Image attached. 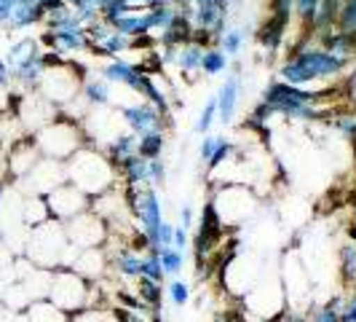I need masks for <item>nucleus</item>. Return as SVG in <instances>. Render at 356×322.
Wrapping results in <instances>:
<instances>
[{"label":"nucleus","instance_id":"nucleus-1","mask_svg":"<svg viewBox=\"0 0 356 322\" xmlns=\"http://www.w3.org/2000/svg\"><path fill=\"white\" fill-rule=\"evenodd\" d=\"M348 68H351L348 62H343L335 54L321 49L314 38H305L303 43H298L292 54L279 65V81H284L289 86H300V89H311V86L319 89L316 84L340 81L348 72Z\"/></svg>","mask_w":356,"mask_h":322},{"label":"nucleus","instance_id":"nucleus-2","mask_svg":"<svg viewBox=\"0 0 356 322\" xmlns=\"http://www.w3.org/2000/svg\"><path fill=\"white\" fill-rule=\"evenodd\" d=\"M65 169H67V180L72 185H78L91 199L115 188L121 183L115 164L107 159L105 151H99L94 145L78 148L70 159L65 161Z\"/></svg>","mask_w":356,"mask_h":322},{"label":"nucleus","instance_id":"nucleus-3","mask_svg":"<svg viewBox=\"0 0 356 322\" xmlns=\"http://www.w3.org/2000/svg\"><path fill=\"white\" fill-rule=\"evenodd\" d=\"M330 89H300V86H289L284 81H270L263 91V100L273 116H284L289 121H321L327 118V110H321L324 97Z\"/></svg>","mask_w":356,"mask_h":322},{"label":"nucleus","instance_id":"nucleus-4","mask_svg":"<svg viewBox=\"0 0 356 322\" xmlns=\"http://www.w3.org/2000/svg\"><path fill=\"white\" fill-rule=\"evenodd\" d=\"M72 252H75V247H72L67 233H65V223L51 217V220L40 223L30 231L22 255L38 268H59L70 266Z\"/></svg>","mask_w":356,"mask_h":322},{"label":"nucleus","instance_id":"nucleus-5","mask_svg":"<svg viewBox=\"0 0 356 322\" xmlns=\"http://www.w3.org/2000/svg\"><path fill=\"white\" fill-rule=\"evenodd\" d=\"M83 72H86L83 65H78L72 59H59L56 54L49 52V68L43 72V78H40L35 91L40 97H46L51 105H67V102H72L81 94V86L86 81Z\"/></svg>","mask_w":356,"mask_h":322},{"label":"nucleus","instance_id":"nucleus-6","mask_svg":"<svg viewBox=\"0 0 356 322\" xmlns=\"http://www.w3.org/2000/svg\"><path fill=\"white\" fill-rule=\"evenodd\" d=\"M33 137H35L40 156L54 161H67L78 148L86 145L83 124L72 116H65V113H59L54 121H49L43 129H38Z\"/></svg>","mask_w":356,"mask_h":322},{"label":"nucleus","instance_id":"nucleus-7","mask_svg":"<svg viewBox=\"0 0 356 322\" xmlns=\"http://www.w3.org/2000/svg\"><path fill=\"white\" fill-rule=\"evenodd\" d=\"M46 298L70 317L83 312V309H97L94 306V282L81 277L70 266L51 268V282H49V296Z\"/></svg>","mask_w":356,"mask_h":322},{"label":"nucleus","instance_id":"nucleus-8","mask_svg":"<svg viewBox=\"0 0 356 322\" xmlns=\"http://www.w3.org/2000/svg\"><path fill=\"white\" fill-rule=\"evenodd\" d=\"M124 191H126V201H129L131 220H134L137 231L147 239V245H150V250H153V236H156L159 226L163 223L159 188L145 185V188H124Z\"/></svg>","mask_w":356,"mask_h":322},{"label":"nucleus","instance_id":"nucleus-9","mask_svg":"<svg viewBox=\"0 0 356 322\" xmlns=\"http://www.w3.org/2000/svg\"><path fill=\"white\" fill-rule=\"evenodd\" d=\"M282 277H284L286 298H289V309L295 312H305L314 304V290H311V279H308V268L303 261L298 258V252H286L284 263H282Z\"/></svg>","mask_w":356,"mask_h":322},{"label":"nucleus","instance_id":"nucleus-10","mask_svg":"<svg viewBox=\"0 0 356 322\" xmlns=\"http://www.w3.org/2000/svg\"><path fill=\"white\" fill-rule=\"evenodd\" d=\"M65 233L70 239L75 250H86V247H105L107 242V223L97 213L75 215L70 220H65Z\"/></svg>","mask_w":356,"mask_h":322},{"label":"nucleus","instance_id":"nucleus-11","mask_svg":"<svg viewBox=\"0 0 356 322\" xmlns=\"http://www.w3.org/2000/svg\"><path fill=\"white\" fill-rule=\"evenodd\" d=\"M67 180V169H65V161H54L43 159L38 161L35 167L17 183V188L22 194H35V197H46L49 191H54L56 185H62Z\"/></svg>","mask_w":356,"mask_h":322},{"label":"nucleus","instance_id":"nucleus-12","mask_svg":"<svg viewBox=\"0 0 356 322\" xmlns=\"http://www.w3.org/2000/svg\"><path fill=\"white\" fill-rule=\"evenodd\" d=\"M46 204H49V213L54 220L65 223L75 215L91 210V197H86L78 185H72L70 180H65L62 185H56L54 191L46 194Z\"/></svg>","mask_w":356,"mask_h":322},{"label":"nucleus","instance_id":"nucleus-13","mask_svg":"<svg viewBox=\"0 0 356 322\" xmlns=\"http://www.w3.org/2000/svg\"><path fill=\"white\" fill-rule=\"evenodd\" d=\"M118 116L124 126L143 137V135H150V132H166V113H161L156 105H150L147 100H140V102H131V105H121L118 107Z\"/></svg>","mask_w":356,"mask_h":322},{"label":"nucleus","instance_id":"nucleus-14","mask_svg":"<svg viewBox=\"0 0 356 322\" xmlns=\"http://www.w3.org/2000/svg\"><path fill=\"white\" fill-rule=\"evenodd\" d=\"M99 75L105 78L110 86H124V89L140 94V97H145V89H147V84H150V78H153L143 65L126 62L121 56L107 59L105 65H102V70H99Z\"/></svg>","mask_w":356,"mask_h":322},{"label":"nucleus","instance_id":"nucleus-15","mask_svg":"<svg viewBox=\"0 0 356 322\" xmlns=\"http://www.w3.org/2000/svg\"><path fill=\"white\" fill-rule=\"evenodd\" d=\"M40 46H46V52L56 54L59 59H70L75 54L91 52L86 27H67V30H46L40 36Z\"/></svg>","mask_w":356,"mask_h":322},{"label":"nucleus","instance_id":"nucleus-16","mask_svg":"<svg viewBox=\"0 0 356 322\" xmlns=\"http://www.w3.org/2000/svg\"><path fill=\"white\" fill-rule=\"evenodd\" d=\"M204 52H207V46L198 43V40H188V43H179V46H163L161 62L163 65H177V70L185 78H193L196 72H201Z\"/></svg>","mask_w":356,"mask_h":322},{"label":"nucleus","instance_id":"nucleus-17","mask_svg":"<svg viewBox=\"0 0 356 322\" xmlns=\"http://www.w3.org/2000/svg\"><path fill=\"white\" fill-rule=\"evenodd\" d=\"M233 153H236V145L231 140H225V137H220V135H204L201 137V145H198V161L214 172V169H220L225 161L231 159Z\"/></svg>","mask_w":356,"mask_h":322},{"label":"nucleus","instance_id":"nucleus-18","mask_svg":"<svg viewBox=\"0 0 356 322\" xmlns=\"http://www.w3.org/2000/svg\"><path fill=\"white\" fill-rule=\"evenodd\" d=\"M214 97H217V118L222 124H231L236 113H238V102H241V75L233 70L222 81V86L217 89Z\"/></svg>","mask_w":356,"mask_h":322},{"label":"nucleus","instance_id":"nucleus-19","mask_svg":"<svg viewBox=\"0 0 356 322\" xmlns=\"http://www.w3.org/2000/svg\"><path fill=\"white\" fill-rule=\"evenodd\" d=\"M70 268H75L81 277H86V279H97V277H102L110 263H107V250L105 247H86V250H75L72 252V261H70Z\"/></svg>","mask_w":356,"mask_h":322},{"label":"nucleus","instance_id":"nucleus-20","mask_svg":"<svg viewBox=\"0 0 356 322\" xmlns=\"http://www.w3.org/2000/svg\"><path fill=\"white\" fill-rule=\"evenodd\" d=\"M43 54V46H40V38H19L11 43V49L6 54V65H8V70L17 72L19 68H24V65H30L33 59H38Z\"/></svg>","mask_w":356,"mask_h":322},{"label":"nucleus","instance_id":"nucleus-21","mask_svg":"<svg viewBox=\"0 0 356 322\" xmlns=\"http://www.w3.org/2000/svg\"><path fill=\"white\" fill-rule=\"evenodd\" d=\"M43 6L38 0H19V6L14 8L11 14V22H8V30L11 33H22V30H30L35 24H43Z\"/></svg>","mask_w":356,"mask_h":322},{"label":"nucleus","instance_id":"nucleus-22","mask_svg":"<svg viewBox=\"0 0 356 322\" xmlns=\"http://www.w3.org/2000/svg\"><path fill=\"white\" fill-rule=\"evenodd\" d=\"M335 274H338L340 285L346 293H351L356 290V242H346V245H340L338 252H335Z\"/></svg>","mask_w":356,"mask_h":322},{"label":"nucleus","instance_id":"nucleus-23","mask_svg":"<svg viewBox=\"0 0 356 322\" xmlns=\"http://www.w3.org/2000/svg\"><path fill=\"white\" fill-rule=\"evenodd\" d=\"M118 180H124V188H145L150 185V172H147V159L140 153L118 164Z\"/></svg>","mask_w":356,"mask_h":322},{"label":"nucleus","instance_id":"nucleus-24","mask_svg":"<svg viewBox=\"0 0 356 322\" xmlns=\"http://www.w3.org/2000/svg\"><path fill=\"white\" fill-rule=\"evenodd\" d=\"M286 30H289V22L286 19H279V17H270L260 27V33H257V40H260V46H263V52L266 54H276L282 49V43H284L286 38Z\"/></svg>","mask_w":356,"mask_h":322},{"label":"nucleus","instance_id":"nucleus-25","mask_svg":"<svg viewBox=\"0 0 356 322\" xmlns=\"http://www.w3.org/2000/svg\"><path fill=\"white\" fill-rule=\"evenodd\" d=\"M137 143H140V137H137V135H131V132H121V135H115V137L105 145L107 159L115 164V169H118V164H124L126 159L137 156Z\"/></svg>","mask_w":356,"mask_h":322},{"label":"nucleus","instance_id":"nucleus-26","mask_svg":"<svg viewBox=\"0 0 356 322\" xmlns=\"http://www.w3.org/2000/svg\"><path fill=\"white\" fill-rule=\"evenodd\" d=\"M81 100L89 107H107L110 100H113V91H110V84H107L102 75L97 78H86L83 86H81Z\"/></svg>","mask_w":356,"mask_h":322},{"label":"nucleus","instance_id":"nucleus-27","mask_svg":"<svg viewBox=\"0 0 356 322\" xmlns=\"http://www.w3.org/2000/svg\"><path fill=\"white\" fill-rule=\"evenodd\" d=\"M22 217L27 223V229L33 231L35 226L51 220V213H49V204H46V197H35V194H24L22 199Z\"/></svg>","mask_w":356,"mask_h":322},{"label":"nucleus","instance_id":"nucleus-28","mask_svg":"<svg viewBox=\"0 0 356 322\" xmlns=\"http://www.w3.org/2000/svg\"><path fill=\"white\" fill-rule=\"evenodd\" d=\"M247 40H250V30L247 27H225L222 30V36L217 38V49L225 54L228 59H236V56H241V52H244V46H247Z\"/></svg>","mask_w":356,"mask_h":322},{"label":"nucleus","instance_id":"nucleus-29","mask_svg":"<svg viewBox=\"0 0 356 322\" xmlns=\"http://www.w3.org/2000/svg\"><path fill=\"white\" fill-rule=\"evenodd\" d=\"M24 317H27V322H70V314H65L62 309H56L49 298L33 301V304L27 306Z\"/></svg>","mask_w":356,"mask_h":322},{"label":"nucleus","instance_id":"nucleus-30","mask_svg":"<svg viewBox=\"0 0 356 322\" xmlns=\"http://www.w3.org/2000/svg\"><path fill=\"white\" fill-rule=\"evenodd\" d=\"M113 27L129 38H150V33H147V22H145V11H134V8H131L126 17L115 19Z\"/></svg>","mask_w":356,"mask_h":322},{"label":"nucleus","instance_id":"nucleus-31","mask_svg":"<svg viewBox=\"0 0 356 322\" xmlns=\"http://www.w3.org/2000/svg\"><path fill=\"white\" fill-rule=\"evenodd\" d=\"M163 148H166V132H150V135L140 137L137 153L143 159H161L163 156Z\"/></svg>","mask_w":356,"mask_h":322},{"label":"nucleus","instance_id":"nucleus-32","mask_svg":"<svg viewBox=\"0 0 356 322\" xmlns=\"http://www.w3.org/2000/svg\"><path fill=\"white\" fill-rule=\"evenodd\" d=\"M225 70H228V56L220 52L217 46H207L204 59H201V72L207 78H214V75H222Z\"/></svg>","mask_w":356,"mask_h":322},{"label":"nucleus","instance_id":"nucleus-33","mask_svg":"<svg viewBox=\"0 0 356 322\" xmlns=\"http://www.w3.org/2000/svg\"><path fill=\"white\" fill-rule=\"evenodd\" d=\"M134 293L140 296V301H143L147 309H156V312H159L161 298H163L161 282H156V279H147V277H140V279H137V290H134Z\"/></svg>","mask_w":356,"mask_h":322},{"label":"nucleus","instance_id":"nucleus-34","mask_svg":"<svg viewBox=\"0 0 356 322\" xmlns=\"http://www.w3.org/2000/svg\"><path fill=\"white\" fill-rule=\"evenodd\" d=\"M343 304H346V293H338L332 296L324 306H319L308 322H340V312H343Z\"/></svg>","mask_w":356,"mask_h":322},{"label":"nucleus","instance_id":"nucleus-35","mask_svg":"<svg viewBox=\"0 0 356 322\" xmlns=\"http://www.w3.org/2000/svg\"><path fill=\"white\" fill-rule=\"evenodd\" d=\"M338 27L340 33L354 38L356 43V0H343L340 3V11H338Z\"/></svg>","mask_w":356,"mask_h":322},{"label":"nucleus","instance_id":"nucleus-36","mask_svg":"<svg viewBox=\"0 0 356 322\" xmlns=\"http://www.w3.org/2000/svg\"><path fill=\"white\" fill-rule=\"evenodd\" d=\"M332 126L340 137L356 143V110H346V113H335L332 116Z\"/></svg>","mask_w":356,"mask_h":322},{"label":"nucleus","instance_id":"nucleus-37","mask_svg":"<svg viewBox=\"0 0 356 322\" xmlns=\"http://www.w3.org/2000/svg\"><path fill=\"white\" fill-rule=\"evenodd\" d=\"M159 258H161V266H163V274H166V277H177L179 271L185 268V252L175 250V247L161 250Z\"/></svg>","mask_w":356,"mask_h":322},{"label":"nucleus","instance_id":"nucleus-38","mask_svg":"<svg viewBox=\"0 0 356 322\" xmlns=\"http://www.w3.org/2000/svg\"><path fill=\"white\" fill-rule=\"evenodd\" d=\"M140 277H147V279H156V282H163V266H161V258L156 250H145L143 252V268H140Z\"/></svg>","mask_w":356,"mask_h":322},{"label":"nucleus","instance_id":"nucleus-39","mask_svg":"<svg viewBox=\"0 0 356 322\" xmlns=\"http://www.w3.org/2000/svg\"><path fill=\"white\" fill-rule=\"evenodd\" d=\"M166 296H169L175 309H185L188 301H191V285L185 279H172L169 287H166Z\"/></svg>","mask_w":356,"mask_h":322},{"label":"nucleus","instance_id":"nucleus-40","mask_svg":"<svg viewBox=\"0 0 356 322\" xmlns=\"http://www.w3.org/2000/svg\"><path fill=\"white\" fill-rule=\"evenodd\" d=\"M217 121V97H209L207 100V105L201 107V113H198V121H196V132L204 137V135H209V129L214 126Z\"/></svg>","mask_w":356,"mask_h":322},{"label":"nucleus","instance_id":"nucleus-41","mask_svg":"<svg viewBox=\"0 0 356 322\" xmlns=\"http://www.w3.org/2000/svg\"><path fill=\"white\" fill-rule=\"evenodd\" d=\"M321 0H292V11H295V17L303 22V27L308 30V24H311V19L316 17V11H319Z\"/></svg>","mask_w":356,"mask_h":322},{"label":"nucleus","instance_id":"nucleus-42","mask_svg":"<svg viewBox=\"0 0 356 322\" xmlns=\"http://www.w3.org/2000/svg\"><path fill=\"white\" fill-rule=\"evenodd\" d=\"M172 245H175V226L163 220L159 226V231H156V236H153V250L161 252L166 250V247H172Z\"/></svg>","mask_w":356,"mask_h":322},{"label":"nucleus","instance_id":"nucleus-43","mask_svg":"<svg viewBox=\"0 0 356 322\" xmlns=\"http://www.w3.org/2000/svg\"><path fill=\"white\" fill-rule=\"evenodd\" d=\"M147 172H150V185H153V188H161V185L166 183V175H169L166 161L163 159H147Z\"/></svg>","mask_w":356,"mask_h":322},{"label":"nucleus","instance_id":"nucleus-44","mask_svg":"<svg viewBox=\"0 0 356 322\" xmlns=\"http://www.w3.org/2000/svg\"><path fill=\"white\" fill-rule=\"evenodd\" d=\"M340 322H356V290L346 293V304L340 312Z\"/></svg>","mask_w":356,"mask_h":322},{"label":"nucleus","instance_id":"nucleus-45","mask_svg":"<svg viewBox=\"0 0 356 322\" xmlns=\"http://www.w3.org/2000/svg\"><path fill=\"white\" fill-rule=\"evenodd\" d=\"M19 6V0H0V30H8V22H11V14Z\"/></svg>","mask_w":356,"mask_h":322},{"label":"nucleus","instance_id":"nucleus-46","mask_svg":"<svg viewBox=\"0 0 356 322\" xmlns=\"http://www.w3.org/2000/svg\"><path fill=\"white\" fill-rule=\"evenodd\" d=\"M268 322H308V314L305 312H295V309H282L273 320Z\"/></svg>","mask_w":356,"mask_h":322},{"label":"nucleus","instance_id":"nucleus-47","mask_svg":"<svg viewBox=\"0 0 356 322\" xmlns=\"http://www.w3.org/2000/svg\"><path fill=\"white\" fill-rule=\"evenodd\" d=\"M70 322H107V320L99 314V309H83V312L72 314Z\"/></svg>","mask_w":356,"mask_h":322},{"label":"nucleus","instance_id":"nucleus-48","mask_svg":"<svg viewBox=\"0 0 356 322\" xmlns=\"http://www.w3.org/2000/svg\"><path fill=\"white\" fill-rule=\"evenodd\" d=\"M188 242H191V236H188V231L182 229V226H175V250L185 252V247H188Z\"/></svg>","mask_w":356,"mask_h":322},{"label":"nucleus","instance_id":"nucleus-49","mask_svg":"<svg viewBox=\"0 0 356 322\" xmlns=\"http://www.w3.org/2000/svg\"><path fill=\"white\" fill-rule=\"evenodd\" d=\"M179 226H182L185 231L193 229V207H191V204H185V207L179 210Z\"/></svg>","mask_w":356,"mask_h":322},{"label":"nucleus","instance_id":"nucleus-50","mask_svg":"<svg viewBox=\"0 0 356 322\" xmlns=\"http://www.w3.org/2000/svg\"><path fill=\"white\" fill-rule=\"evenodd\" d=\"M14 81H11V70H8V65H6V59H0V91H8Z\"/></svg>","mask_w":356,"mask_h":322},{"label":"nucleus","instance_id":"nucleus-51","mask_svg":"<svg viewBox=\"0 0 356 322\" xmlns=\"http://www.w3.org/2000/svg\"><path fill=\"white\" fill-rule=\"evenodd\" d=\"M348 70H351V75H348V97H351V102L356 105V59Z\"/></svg>","mask_w":356,"mask_h":322},{"label":"nucleus","instance_id":"nucleus-52","mask_svg":"<svg viewBox=\"0 0 356 322\" xmlns=\"http://www.w3.org/2000/svg\"><path fill=\"white\" fill-rule=\"evenodd\" d=\"M348 236H351V242H356V210H354V217H351V223H348Z\"/></svg>","mask_w":356,"mask_h":322},{"label":"nucleus","instance_id":"nucleus-53","mask_svg":"<svg viewBox=\"0 0 356 322\" xmlns=\"http://www.w3.org/2000/svg\"><path fill=\"white\" fill-rule=\"evenodd\" d=\"M214 322H231V317H220V320H214Z\"/></svg>","mask_w":356,"mask_h":322},{"label":"nucleus","instance_id":"nucleus-54","mask_svg":"<svg viewBox=\"0 0 356 322\" xmlns=\"http://www.w3.org/2000/svg\"><path fill=\"white\" fill-rule=\"evenodd\" d=\"M3 247H6V242H3V236H0V250H3Z\"/></svg>","mask_w":356,"mask_h":322},{"label":"nucleus","instance_id":"nucleus-55","mask_svg":"<svg viewBox=\"0 0 356 322\" xmlns=\"http://www.w3.org/2000/svg\"><path fill=\"white\" fill-rule=\"evenodd\" d=\"M231 322H244V320H238V317H231Z\"/></svg>","mask_w":356,"mask_h":322},{"label":"nucleus","instance_id":"nucleus-56","mask_svg":"<svg viewBox=\"0 0 356 322\" xmlns=\"http://www.w3.org/2000/svg\"><path fill=\"white\" fill-rule=\"evenodd\" d=\"M354 148H356V143H354Z\"/></svg>","mask_w":356,"mask_h":322}]
</instances>
